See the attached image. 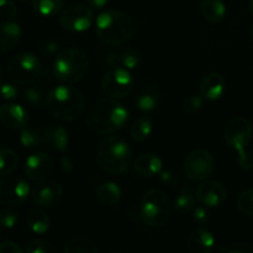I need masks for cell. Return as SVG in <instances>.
<instances>
[{"label": "cell", "instance_id": "cell-1", "mask_svg": "<svg viewBox=\"0 0 253 253\" xmlns=\"http://www.w3.org/2000/svg\"><path fill=\"white\" fill-rule=\"evenodd\" d=\"M128 120V111L116 99L104 98L94 101L85 114V124L96 135L118 132Z\"/></svg>", "mask_w": 253, "mask_h": 253}, {"label": "cell", "instance_id": "cell-2", "mask_svg": "<svg viewBox=\"0 0 253 253\" xmlns=\"http://www.w3.org/2000/svg\"><path fill=\"white\" fill-rule=\"evenodd\" d=\"M96 36L103 43L119 46L130 41L137 31V24L126 12L120 10H105L95 21Z\"/></svg>", "mask_w": 253, "mask_h": 253}, {"label": "cell", "instance_id": "cell-3", "mask_svg": "<svg viewBox=\"0 0 253 253\" xmlns=\"http://www.w3.org/2000/svg\"><path fill=\"white\" fill-rule=\"evenodd\" d=\"M46 106L56 120L72 123L83 114L85 101L81 90L71 84H62L49 91L46 96Z\"/></svg>", "mask_w": 253, "mask_h": 253}, {"label": "cell", "instance_id": "cell-4", "mask_svg": "<svg viewBox=\"0 0 253 253\" xmlns=\"http://www.w3.org/2000/svg\"><path fill=\"white\" fill-rule=\"evenodd\" d=\"M96 161L101 169L109 174H123L132 165V150L124 138L110 136L99 143Z\"/></svg>", "mask_w": 253, "mask_h": 253}, {"label": "cell", "instance_id": "cell-5", "mask_svg": "<svg viewBox=\"0 0 253 253\" xmlns=\"http://www.w3.org/2000/svg\"><path fill=\"white\" fill-rule=\"evenodd\" d=\"M88 71L89 58L83 49L69 47L59 52L54 59V77L62 84H74L82 81Z\"/></svg>", "mask_w": 253, "mask_h": 253}, {"label": "cell", "instance_id": "cell-6", "mask_svg": "<svg viewBox=\"0 0 253 253\" xmlns=\"http://www.w3.org/2000/svg\"><path fill=\"white\" fill-rule=\"evenodd\" d=\"M224 138L229 147L239 152L237 162L240 167L244 170L252 169L253 155L246 151L252 138V126L250 121L244 116L232 118L225 127Z\"/></svg>", "mask_w": 253, "mask_h": 253}, {"label": "cell", "instance_id": "cell-7", "mask_svg": "<svg viewBox=\"0 0 253 253\" xmlns=\"http://www.w3.org/2000/svg\"><path fill=\"white\" fill-rule=\"evenodd\" d=\"M141 219L147 226L162 227L170 216L169 197L161 189H150L141 200Z\"/></svg>", "mask_w": 253, "mask_h": 253}, {"label": "cell", "instance_id": "cell-8", "mask_svg": "<svg viewBox=\"0 0 253 253\" xmlns=\"http://www.w3.org/2000/svg\"><path fill=\"white\" fill-rule=\"evenodd\" d=\"M41 62L36 54L31 52L19 53L11 58L7 64V74L15 84L27 85L39 78Z\"/></svg>", "mask_w": 253, "mask_h": 253}, {"label": "cell", "instance_id": "cell-9", "mask_svg": "<svg viewBox=\"0 0 253 253\" xmlns=\"http://www.w3.org/2000/svg\"><path fill=\"white\" fill-rule=\"evenodd\" d=\"M135 86V81L130 71L125 67L114 66L108 69L103 78L104 94L111 99H124L130 95Z\"/></svg>", "mask_w": 253, "mask_h": 253}, {"label": "cell", "instance_id": "cell-10", "mask_svg": "<svg viewBox=\"0 0 253 253\" xmlns=\"http://www.w3.org/2000/svg\"><path fill=\"white\" fill-rule=\"evenodd\" d=\"M183 168L188 179L192 182H204L214 173L215 160L209 151L197 148L188 153Z\"/></svg>", "mask_w": 253, "mask_h": 253}, {"label": "cell", "instance_id": "cell-11", "mask_svg": "<svg viewBox=\"0 0 253 253\" xmlns=\"http://www.w3.org/2000/svg\"><path fill=\"white\" fill-rule=\"evenodd\" d=\"M93 10L84 4H73L63 10L59 16V24L69 32H84L93 24Z\"/></svg>", "mask_w": 253, "mask_h": 253}, {"label": "cell", "instance_id": "cell-12", "mask_svg": "<svg viewBox=\"0 0 253 253\" xmlns=\"http://www.w3.org/2000/svg\"><path fill=\"white\" fill-rule=\"evenodd\" d=\"M31 194L30 185L24 178L16 175H6L0 180V204L6 207L21 205Z\"/></svg>", "mask_w": 253, "mask_h": 253}, {"label": "cell", "instance_id": "cell-13", "mask_svg": "<svg viewBox=\"0 0 253 253\" xmlns=\"http://www.w3.org/2000/svg\"><path fill=\"white\" fill-rule=\"evenodd\" d=\"M31 199L42 208H53L59 204L63 197V188L57 180L43 179L37 182L31 189Z\"/></svg>", "mask_w": 253, "mask_h": 253}, {"label": "cell", "instance_id": "cell-14", "mask_svg": "<svg viewBox=\"0 0 253 253\" xmlns=\"http://www.w3.org/2000/svg\"><path fill=\"white\" fill-rule=\"evenodd\" d=\"M197 199L207 208L221 207L227 199V190L221 182L204 180L197 189Z\"/></svg>", "mask_w": 253, "mask_h": 253}, {"label": "cell", "instance_id": "cell-15", "mask_svg": "<svg viewBox=\"0 0 253 253\" xmlns=\"http://www.w3.org/2000/svg\"><path fill=\"white\" fill-rule=\"evenodd\" d=\"M52 169H53V161L44 152L32 153L27 157L24 167L26 177L34 182L46 179L51 174Z\"/></svg>", "mask_w": 253, "mask_h": 253}, {"label": "cell", "instance_id": "cell-16", "mask_svg": "<svg viewBox=\"0 0 253 253\" xmlns=\"http://www.w3.org/2000/svg\"><path fill=\"white\" fill-rule=\"evenodd\" d=\"M0 123L11 130H22L29 123V114L26 109L19 104H2L0 106Z\"/></svg>", "mask_w": 253, "mask_h": 253}, {"label": "cell", "instance_id": "cell-17", "mask_svg": "<svg viewBox=\"0 0 253 253\" xmlns=\"http://www.w3.org/2000/svg\"><path fill=\"white\" fill-rule=\"evenodd\" d=\"M200 94L208 100H217L226 90V81L220 73L212 72L202 79L199 85Z\"/></svg>", "mask_w": 253, "mask_h": 253}, {"label": "cell", "instance_id": "cell-18", "mask_svg": "<svg viewBox=\"0 0 253 253\" xmlns=\"http://www.w3.org/2000/svg\"><path fill=\"white\" fill-rule=\"evenodd\" d=\"M215 247V237L209 230L198 227L189 235L187 249L190 253H210Z\"/></svg>", "mask_w": 253, "mask_h": 253}, {"label": "cell", "instance_id": "cell-19", "mask_svg": "<svg viewBox=\"0 0 253 253\" xmlns=\"http://www.w3.org/2000/svg\"><path fill=\"white\" fill-rule=\"evenodd\" d=\"M21 39V27L17 22L9 20L0 24V53L14 49Z\"/></svg>", "mask_w": 253, "mask_h": 253}, {"label": "cell", "instance_id": "cell-20", "mask_svg": "<svg viewBox=\"0 0 253 253\" xmlns=\"http://www.w3.org/2000/svg\"><path fill=\"white\" fill-rule=\"evenodd\" d=\"M133 168L142 177H155L162 172V160L156 153L146 152L138 156L133 162Z\"/></svg>", "mask_w": 253, "mask_h": 253}, {"label": "cell", "instance_id": "cell-21", "mask_svg": "<svg viewBox=\"0 0 253 253\" xmlns=\"http://www.w3.org/2000/svg\"><path fill=\"white\" fill-rule=\"evenodd\" d=\"M42 142L46 143L49 147L64 153L68 148L69 136L68 132L62 126H52V127L44 128L42 132Z\"/></svg>", "mask_w": 253, "mask_h": 253}, {"label": "cell", "instance_id": "cell-22", "mask_svg": "<svg viewBox=\"0 0 253 253\" xmlns=\"http://www.w3.org/2000/svg\"><path fill=\"white\" fill-rule=\"evenodd\" d=\"M200 11L207 21L217 24L226 16V5L222 0H203L200 4Z\"/></svg>", "mask_w": 253, "mask_h": 253}, {"label": "cell", "instance_id": "cell-23", "mask_svg": "<svg viewBox=\"0 0 253 253\" xmlns=\"http://www.w3.org/2000/svg\"><path fill=\"white\" fill-rule=\"evenodd\" d=\"M26 224L27 227H29L34 234L43 235L48 231L49 226H51V219H49L48 214H47L43 209L34 208V209L30 210L29 214H27Z\"/></svg>", "mask_w": 253, "mask_h": 253}, {"label": "cell", "instance_id": "cell-24", "mask_svg": "<svg viewBox=\"0 0 253 253\" xmlns=\"http://www.w3.org/2000/svg\"><path fill=\"white\" fill-rule=\"evenodd\" d=\"M64 253H96L99 252L95 241L86 236H74L64 244Z\"/></svg>", "mask_w": 253, "mask_h": 253}, {"label": "cell", "instance_id": "cell-25", "mask_svg": "<svg viewBox=\"0 0 253 253\" xmlns=\"http://www.w3.org/2000/svg\"><path fill=\"white\" fill-rule=\"evenodd\" d=\"M108 61L110 63V67L121 66L125 67L128 71H132V69L137 68L140 64L141 54L137 49L127 48L120 54H111Z\"/></svg>", "mask_w": 253, "mask_h": 253}, {"label": "cell", "instance_id": "cell-26", "mask_svg": "<svg viewBox=\"0 0 253 253\" xmlns=\"http://www.w3.org/2000/svg\"><path fill=\"white\" fill-rule=\"evenodd\" d=\"M98 200L106 207H114L121 199V189L116 183L105 182L98 188L96 192Z\"/></svg>", "mask_w": 253, "mask_h": 253}, {"label": "cell", "instance_id": "cell-27", "mask_svg": "<svg viewBox=\"0 0 253 253\" xmlns=\"http://www.w3.org/2000/svg\"><path fill=\"white\" fill-rule=\"evenodd\" d=\"M153 131V124L150 116L145 115L138 118L131 126L130 135L131 138L136 142H143L151 136Z\"/></svg>", "mask_w": 253, "mask_h": 253}, {"label": "cell", "instance_id": "cell-28", "mask_svg": "<svg viewBox=\"0 0 253 253\" xmlns=\"http://www.w3.org/2000/svg\"><path fill=\"white\" fill-rule=\"evenodd\" d=\"M194 194L195 193L193 192L192 188H182V189L179 190V193L177 194V197H175L174 203H173L175 211H178L179 214L189 212L195 205V198H197V195Z\"/></svg>", "mask_w": 253, "mask_h": 253}, {"label": "cell", "instance_id": "cell-29", "mask_svg": "<svg viewBox=\"0 0 253 253\" xmlns=\"http://www.w3.org/2000/svg\"><path fill=\"white\" fill-rule=\"evenodd\" d=\"M64 6L63 0H32V7L39 15L51 17L62 11Z\"/></svg>", "mask_w": 253, "mask_h": 253}, {"label": "cell", "instance_id": "cell-30", "mask_svg": "<svg viewBox=\"0 0 253 253\" xmlns=\"http://www.w3.org/2000/svg\"><path fill=\"white\" fill-rule=\"evenodd\" d=\"M19 166V156L11 148L0 150V177L11 174Z\"/></svg>", "mask_w": 253, "mask_h": 253}, {"label": "cell", "instance_id": "cell-31", "mask_svg": "<svg viewBox=\"0 0 253 253\" xmlns=\"http://www.w3.org/2000/svg\"><path fill=\"white\" fill-rule=\"evenodd\" d=\"M158 105V94L155 89L146 88L136 98V106L143 113L153 111Z\"/></svg>", "mask_w": 253, "mask_h": 253}, {"label": "cell", "instance_id": "cell-32", "mask_svg": "<svg viewBox=\"0 0 253 253\" xmlns=\"http://www.w3.org/2000/svg\"><path fill=\"white\" fill-rule=\"evenodd\" d=\"M20 142L24 147L34 148L42 142V133L32 127H24L20 133Z\"/></svg>", "mask_w": 253, "mask_h": 253}, {"label": "cell", "instance_id": "cell-33", "mask_svg": "<svg viewBox=\"0 0 253 253\" xmlns=\"http://www.w3.org/2000/svg\"><path fill=\"white\" fill-rule=\"evenodd\" d=\"M25 251L27 253H57L58 250L52 242L46 240H32L26 245Z\"/></svg>", "mask_w": 253, "mask_h": 253}, {"label": "cell", "instance_id": "cell-34", "mask_svg": "<svg viewBox=\"0 0 253 253\" xmlns=\"http://www.w3.org/2000/svg\"><path fill=\"white\" fill-rule=\"evenodd\" d=\"M237 208L246 216H253V189L245 190L239 195Z\"/></svg>", "mask_w": 253, "mask_h": 253}, {"label": "cell", "instance_id": "cell-35", "mask_svg": "<svg viewBox=\"0 0 253 253\" xmlns=\"http://www.w3.org/2000/svg\"><path fill=\"white\" fill-rule=\"evenodd\" d=\"M203 106V99L199 95H190L185 99L184 104H183V111L188 115H194L198 111L202 109Z\"/></svg>", "mask_w": 253, "mask_h": 253}, {"label": "cell", "instance_id": "cell-36", "mask_svg": "<svg viewBox=\"0 0 253 253\" xmlns=\"http://www.w3.org/2000/svg\"><path fill=\"white\" fill-rule=\"evenodd\" d=\"M17 222V214L10 208L0 210V226L5 229H12Z\"/></svg>", "mask_w": 253, "mask_h": 253}, {"label": "cell", "instance_id": "cell-37", "mask_svg": "<svg viewBox=\"0 0 253 253\" xmlns=\"http://www.w3.org/2000/svg\"><path fill=\"white\" fill-rule=\"evenodd\" d=\"M217 251L230 253H252L253 247L250 244H246V242H235L230 246L217 247Z\"/></svg>", "mask_w": 253, "mask_h": 253}, {"label": "cell", "instance_id": "cell-38", "mask_svg": "<svg viewBox=\"0 0 253 253\" xmlns=\"http://www.w3.org/2000/svg\"><path fill=\"white\" fill-rule=\"evenodd\" d=\"M16 15L17 7L12 0H0V16L11 20Z\"/></svg>", "mask_w": 253, "mask_h": 253}, {"label": "cell", "instance_id": "cell-39", "mask_svg": "<svg viewBox=\"0 0 253 253\" xmlns=\"http://www.w3.org/2000/svg\"><path fill=\"white\" fill-rule=\"evenodd\" d=\"M0 95L5 100H14V99H16L19 96V90L11 83L0 84Z\"/></svg>", "mask_w": 253, "mask_h": 253}, {"label": "cell", "instance_id": "cell-40", "mask_svg": "<svg viewBox=\"0 0 253 253\" xmlns=\"http://www.w3.org/2000/svg\"><path fill=\"white\" fill-rule=\"evenodd\" d=\"M210 219V214L208 211V209H205L204 207H197L193 211V220L195 221V224L200 225H207L209 222Z\"/></svg>", "mask_w": 253, "mask_h": 253}, {"label": "cell", "instance_id": "cell-41", "mask_svg": "<svg viewBox=\"0 0 253 253\" xmlns=\"http://www.w3.org/2000/svg\"><path fill=\"white\" fill-rule=\"evenodd\" d=\"M42 98H43V94L39 88H29L25 91V100L32 105L41 104Z\"/></svg>", "mask_w": 253, "mask_h": 253}, {"label": "cell", "instance_id": "cell-42", "mask_svg": "<svg viewBox=\"0 0 253 253\" xmlns=\"http://www.w3.org/2000/svg\"><path fill=\"white\" fill-rule=\"evenodd\" d=\"M160 178L161 182L165 185H168V187H174L178 183V180H179V177H178L177 173L173 172L172 169L162 170V172L160 173Z\"/></svg>", "mask_w": 253, "mask_h": 253}, {"label": "cell", "instance_id": "cell-43", "mask_svg": "<svg viewBox=\"0 0 253 253\" xmlns=\"http://www.w3.org/2000/svg\"><path fill=\"white\" fill-rule=\"evenodd\" d=\"M24 250L14 241L0 242V253H22Z\"/></svg>", "mask_w": 253, "mask_h": 253}, {"label": "cell", "instance_id": "cell-44", "mask_svg": "<svg viewBox=\"0 0 253 253\" xmlns=\"http://www.w3.org/2000/svg\"><path fill=\"white\" fill-rule=\"evenodd\" d=\"M61 168L63 169L64 173H69L72 170V168H73V163H72L71 157L64 155V153L61 157Z\"/></svg>", "mask_w": 253, "mask_h": 253}, {"label": "cell", "instance_id": "cell-45", "mask_svg": "<svg viewBox=\"0 0 253 253\" xmlns=\"http://www.w3.org/2000/svg\"><path fill=\"white\" fill-rule=\"evenodd\" d=\"M58 48H59V44L57 43V42L48 41L43 46V52H44V53H47V54H53V53H56L57 51H58Z\"/></svg>", "mask_w": 253, "mask_h": 253}, {"label": "cell", "instance_id": "cell-46", "mask_svg": "<svg viewBox=\"0 0 253 253\" xmlns=\"http://www.w3.org/2000/svg\"><path fill=\"white\" fill-rule=\"evenodd\" d=\"M109 0H86L89 6L94 7V9H103L106 4H108Z\"/></svg>", "mask_w": 253, "mask_h": 253}, {"label": "cell", "instance_id": "cell-47", "mask_svg": "<svg viewBox=\"0 0 253 253\" xmlns=\"http://www.w3.org/2000/svg\"><path fill=\"white\" fill-rule=\"evenodd\" d=\"M2 79H4V72H2V68L0 67V84H1Z\"/></svg>", "mask_w": 253, "mask_h": 253}, {"label": "cell", "instance_id": "cell-48", "mask_svg": "<svg viewBox=\"0 0 253 253\" xmlns=\"http://www.w3.org/2000/svg\"><path fill=\"white\" fill-rule=\"evenodd\" d=\"M250 11H251L253 15V0H250Z\"/></svg>", "mask_w": 253, "mask_h": 253}, {"label": "cell", "instance_id": "cell-49", "mask_svg": "<svg viewBox=\"0 0 253 253\" xmlns=\"http://www.w3.org/2000/svg\"><path fill=\"white\" fill-rule=\"evenodd\" d=\"M251 39H252V41H253V26H252V29H251Z\"/></svg>", "mask_w": 253, "mask_h": 253}, {"label": "cell", "instance_id": "cell-50", "mask_svg": "<svg viewBox=\"0 0 253 253\" xmlns=\"http://www.w3.org/2000/svg\"><path fill=\"white\" fill-rule=\"evenodd\" d=\"M19 1H27V0H19Z\"/></svg>", "mask_w": 253, "mask_h": 253}, {"label": "cell", "instance_id": "cell-51", "mask_svg": "<svg viewBox=\"0 0 253 253\" xmlns=\"http://www.w3.org/2000/svg\"><path fill=\"white\" fill-rule=\"evenodd\" d=\"M0 236H1V230H0Z\"/></svg>", "mask_w": 253, "mask_h": 253}]
</instances>
